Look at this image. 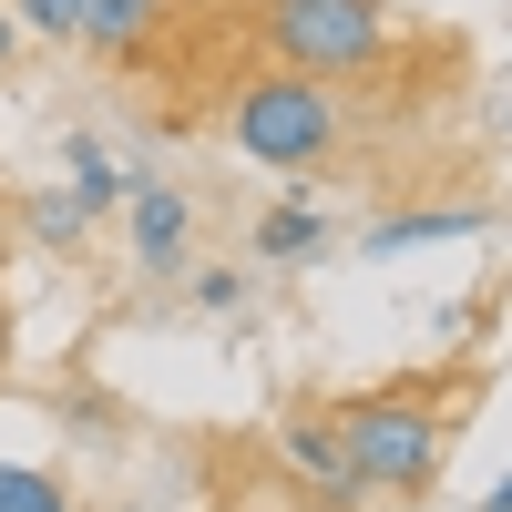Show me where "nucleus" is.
Instances as JSON below:
<instances>
[{
  "mask_svg": "<svg viewBox=\"0 0 512 512\" xmlns=\"http://www.w3.org/2000/svg\"><path fill=\"white\" fill-rule=\"evenodd\" d=\"M62 154H72V195L93 205V216H103V205H123V195H134V164H113V154H103L93 134H72Z\"/></svg>",
  "mask_w": 512,
  "mask_h": 512,
  "instance_id": "nucleus-9",
  "label": "nucleus"
},
{
  "mask_svg": "<svg viewBox=\"0 0 512 512\" xmlns=\"http://www.w3.org/2000/svg\"><path fill=\"white\" fill-rule=\"evenodd\" d=\"M123 205H134V267H144V277H185V256H195V195L134 175Z\"/></svg>",
  "mask_w": 512,
  "mask_h": 512,
  "instance_id": "nucleus-5",
  "label": "nucleus"
},
{
  "mask_svg": "<svg viewBox=\"0 0 512 512\" xmlns=\"http://www.w3.org/2000/svg\"><path fill=\"white\" fill-rule=\"evenodd\" d=\"M472 512H512V472H502V482H492V492H482Z\"/></svg>",
  "mask_w": 512,
  "mask_h": 512,
  "instance_id": "nucleus-15",
  "label": "nucleus"
},
{
  "mask_svg": "<svg viewBox=\"0 0 512 512\" xmlns=\"http://www.w3.org/2000/svg\"><path fill=\"white\" fill-rule=\"evenodd\" d=\"M11 21H21V31H41V41H72L82 0H11Z\"/></svg>",
  "mask_w": 512,
  "mask_h": 512,
  "instance_id": "nucleus-13",
  "label": "nucleus"
},
{
  "mask_svg": "<svg viewBox=\"0 0 512 512\" xmlns=\"http://www.w3.org/2000/svg\"><path fill=\"white\" fill-rule=\"evenodd\" d=\"M82 226H93V205H82V195H31V205H21V236L52 246V256L82 246Z\"/></svg>",
  "mask_w": 512,
  "mask_h": 512,
  "instance_id": "nucleus-10",
  "label": "nucleus"
},
{
  "mask_svg": "<svg viewBox=\"0 0 512 512\" xmlns=\"http://www.w3.org/2000/svg\"><path fill=\"white\" fill-rule=\"evenodd\" d=\"M492 216L482 205H400V216H369V256H410V246H441V236H482Z\"/></svg>",
  "mask_w": 512,
  "mask_h": 512,
  "instance_id": "nucleus-6",
  "label": "nucleus"
},
{
  "mask_svg": "<svg viewBox=\"0 0 512 512\" xmlns=\"http://www.w3.org/2000/svg\"><path fill=\"white\" fill-rule=\"evenodd\" d=\"M502 123H512V103H502Z\"/></svg>",
  "mask_w": 512,
  "mask_h": 512,
  "instance_id": "nucleus-16",
  "label": "nucleus"
},
{
  "mask_svg": "<svg viewBox=\"0 0 512 512\" xmlns=\"http://www.w3.org/2000/svg\"><path fill=\"white\" fill-rule=\"evenodd\" d=\"M318 246H328V216L308 195H277L267 216H256V256H267V267H308Z\"/></svg>",
  "mask_w": 512,
  "mask_h": 512,
  "instance_id": "nucleus-8",
  "label": "nucleus"
},
{
  "mask_svg": "<svg viewBox=\"0 0 512 512\" xmlns=\"http://www.w3.org/2000/svg\"><path fill=\"white\" fill-rule=\"evenodd\" d=\"M154 21H164V0H82L72 41H82V52H103V62H134Z\"/></svg>",
  "mask_w": 512,
  "mask_h": 512,
  "instance_id": "nucleus-7",
  "label": "nucleus"
},
{
  "mask_svg": "<svg viewBox=\"0 0 512 512\" xmlns=\"http://www.w3.org/2000/svg\"><path fill=\"white\" fill-rule=\"evenodd\" d=\"M185 297H195L205 318H236V297H246V277H236V267H185Z\"/></svg>",
  "mask_w": 512,
  "mask_h": 512,
  "instance_id": "nucleus-12",
  "label": "nucleus"
},
{
  "mask_svg": "<svg viewBox=\"0 0 512 512\" xmlns=\"http://www.w3.org/2000/svg\"><path fill=\"white\" fill-rule=\"evenodd\" d=\"M226 144L246 164H267V175H318V164H338V144H349V113H338V82H308V72H287L267 62L246 82V93L226 103Z\"/></svg>",
  "mask_w": 512,
  "mask_h": 512,
  "instance_id": "nucleus-2",
  "label": "nucleus"
},
{
  "mask_svg": "<svg viewBox=\"0 0 512 512\" xmlns=\"http://www.w3.org/2000/svg\"><path fill=\"white\" fill-rule=\"evenodd\" d=\"M0 512H72V492L52 472H31V461H0Z\"/></svg>",
  "mask_w": 512,
  "mask_h": 512,
  "instance_id": "nucleus-11",
  "label": "nucleus"
},
{
  "mask_svg": "<svg viewBox=\"0 0 512 512\" xmlns=\"http://www.w3.org/2000/svg\"><path fill=\"white\" fill-rule=\"evenodd\" d=\"M277 461L297 482H308L328 512H369V492H359V472H349V451H338V431H328V410L308 420V410H287L277 420Z\"/></svg>",
  "mask_w": 512,
  "mask_h": 512,
  "instance_id": "nucleus-4",
  "label": "nucleus"
},
{
  "mask_svg": "<svg viewBox=\"0 0 512 512\" xmlns=\"http://www.w3.org/2000/svg\"><path fill=\"white\" fill-rule=\"evenodd\" d=\"M0 72H21V21L0 11Z\"/></svg>",
  "mask_w": 512,
  "mask_h": 512,
  "instance_id": "nucleus-14",
  "label": "nucleus"
},
{
  "mask_svg": "<svg viewBox=\"0 0 512 512\" xmlns=\"http://www.w3.org/2000/svg\"><path fill=\"white\" fill-rule=\"evenodd\" d=\"M328 431H338L369 502H420L441 482V451H451V420L420 390H349V400H328Z\"/></svg>",
  "mask_w": 512,
  "mask_h": 512,
  "instance_id": "nucleus-1",
  "label": "nucleus"
},
{
  "mask_svg": "<svg viewBox=\"0 0 512 512\" xmlns=\"http://www.w3.org/2000/svg\"><path fill=\"white\" fill-rule=\"evenodd\" d=\"M400 21L379 0H267V62L308 72V82H369L390 72Z\"/></svg>",
  "mask_w": 512,
  "mask_h": 512,
  "instance_id": "nucleus-3",
  "label": "nucleus"
}]
</instances>
